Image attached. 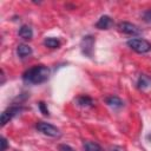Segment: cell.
<instances>
[{
    "label": "cell",
    "instance_id": "obj_1",
    "mask_svg": "<svg viewBox=\"0 0 151 151\" xmlns=\"http://www.w3.org/2000/svg\"><path fill=\"white\" fill-rule=\"evenodd\" d=\"M51 74V70L45 65H35L28 70H26L22 74V80L26 84L38 85L48 80Z\"/></svg>",
    "mask_w": 151,
    "mask_h": 151
},
{
    "label": "cell",
    "instance_id": "obj_2",
    "mask_svg": "<svg viewBox=\"0 0 151 151\" xmlns=\"http://www.w3.org/2000/svg\"><path fill=\"white\" fill-rule=\"evenodd\" d=\"M126 44L131 50H133L137 53H147L151 51V44L145 39L131 38L130 40H127Z\"/></svg>",
    "mask_w": 151,
    "mask_h": 151
},
{
    "label": "cell",
    "instance_id": "obj_3",
    "mask_svg": "<svg viewBox=\"0 0 151 151\" xmlns=\"http://www.w3.org/2000/svg\"><path fill=\"white\" fill-rule=\"evenodd\" d=\"M35 129H37L39 132H41L42 134L48 136V137L55 138V137H59V136H60V130H59L57 126H54V125H52V124H50V123L38 122V123L35 124Z\"/></svg>",
    "mask_w": 151,
    "mask_h": 151
},
{
    "label": "cell",
    "instance_id": "obj_4",
    "mask_svg": "<svg viewBox=\"0 0 151 151\" xmlns=\"http://www.w3.org/2000/svg\"><path fill=\"white\" fill-rule=\"evenodd\" d=\"M93 46H94V38L92 35H85L80 41V50H81V53L85 57L92 58Z\"/></svg>",
    "mask_w": 151,
    "mask_h": 151
},
{
    "label": "cell",
    "instance_id": "obj_5",
    "mask_svg": "<svg viewBox=\"0 0 151 151\" xmlns=\"http://www.w3.org/2000/svg\"><path fill=\"white\" fill-rule=\"evenodd\" d=\"M24 109L21 106H17V105H13V106H9L7 107L2 113H1V126H5L13 117H15L18 113H20Z\"/></svg>",
    "mask_w": 151,
    "mask_h": 151
},
{
    "label": "cell",
    "instance_id": "obj_6",
    "mask_svg": "<svg viewBox=\"0 0 151 151\" xmlns=\"http://www.w3.org/2000/svg\"><path fill=\"white\" fill-rule=\"evenodd\" d=\"M118 28H119L120 32H123L125 34H129V35H139V34H142V29L138 26H136L131 22H127V21L120 22L118 25Z\"/></svg>",
    "mask_w": 151,
    "mask_h": 151
},
{
    "label": "cell",
    "instance_id": "obj_7",
    "mask_svg": "<svg viewBox=\"0 0 151 151\" xmlns=\"http://www.w3.org/2000/svg\"><path fill=\"white\" fill-rule=\"evenodd\" d=\"M113 25V20L109 15H101L99 20L96 22V27L98 29H109Z\"/></svg>",
    "mask_w": 151,
    "mask_h": 151
},
{
    "label": "cell",
    "instance_id": "obj_8",
    "mask_svg": "<svg viewBox=\"0 0 151 151\" xmlns=\"http://www.w3.org/2000/svg\"><path fill=\"white\" fill-rule=\"evenodd\" d=\"M76 103H77V105H79V106H81V107H92V106L94 105V100H93L91 97L85 96V94L79 96V97L76 99Z\"/></svg>",
    "mask_w": 151,
    "mask_h": 151
},
{
    "label": "cell",
    "instance_id": "obj_9",
    "mask_svg": "<svg viewBox=\"0 0 151 151\" xmlns=\"http://www.w3.org/2000/svg\"><path fill=\"white\" fill-rule=\"evenodd\" d=\"M17 54L19 58H27L32 54V48L26 44H19L17 47Z\"/></svg>",
    "mask_w": 151,
    "mask_h": 151
},
{
    "label": "cell",
    "instance_id": "obj_10",
    "mask_svg": "<svg viewBox=\"0 0 151 151\" xmlns=\"http://www.w3.org/2000/svg\"><path fill=\"white\" fill-rule=\"evenodd\" d=\"M105 101H106V104H107L109 106H111V107H113V109H120V107L124 106L123 100H122L119 97H117V96H110V97H107V98L105 99Z\"/></svg>",
    "mask_w": 151,
    "mask_h": 151
},
{
    "label": "cell",
    "instance_id": "obj_11",
    "mask_svg": "<svg viewBox=\"0 0 151 151\" xmlns=\"http://www.w3.org/2000/svg\"><path fill=\"white\" fill-rule=\"evenodd\" d=\"M18 34H19L20 38H22V39H25V40H29V39H32V37H33V31H32V28H31L28 25H22V26L19 28Z\"/></svg>",
    "mask_w": 151,
    "mask_h": 151
},
{
    "label": "cell",
    "instance_id": "obj_12",
    "mask_svg": "<svg viewBox=\"0 0 151 151\" xmlns=\"http://www.w3.org/2000/svg\"><path fill=\"white\" fill-rule=\"evenodd\" d=\"M150 85H151L150 78H149L147 76H145V74H140L139 78H138V81H137V87H138L139 90H145V88H147Z\"/></svg>",
    "mask_w": 151,
    "mask_h": 151
},
{
    "label": "cell",
    "instance_id": "obj_13",
    "mask_svg": "<svg viewBox=\"0 0 151 151\" xmlns=\"http://www.w3.org/2000/svg\"><path fill=\"white\" fill-rule=\"evenodd\" d=\"M84 151H101V147L98 143L96 142H91V140H86L83 144Z\"/></svg>",
    "mask_w": 151,
    "mask_h": 151
},
{
    "label": "cell",
    "instance_id": "obj_14",
    "mask_svg": "<svg viewBox=\"0 0 151 151\" xmlns=\"http://www.w3.org/2000/svg\"><path fill=\"white\" fill-rule=\"evenodd\" d=\"M44 45L48 48H58L60 46V41L59 39L57 38H53V37H48L44 40Z\"/></svg>",
    "mask_w": 151,
    "mask_h": 151
},
{
    "label": "cell",
    "instance_id": "obj_15",
    "mask_svg": "<svg viewBox=\"0 0 151 151\" xmlns=\"http://www.w3.org/2000/svg\"><path fill=\"white\" fill-rule=\"evenodd\" d=\"M38 107H39V110L41 111V113L44 116H50V111H48V109H47V106H46V104L44 101H39L38 103Z\"/></svg>",
    "mask_w": 151,
    "mask_h": 151
},
{
    "label": "cell",
    "instance_id": "obj_16",
    "mask_svg": "<svg viewBox=\"0 0 151 151\" xmlns=\"http://www.w3.org/2000/svg\"><path fill=\"white\" fill-rule=\"evenodd\" d=\"M143 19H144L145 22L151 24V8L147 9V11H145V12L143 13Z\"/></svg>",
    "mask_w": 151,
    "mask_h": 151
},
{
    "label": "cell",
    "instance_id": "obj_17",
    "mask_svg": "<svg viewBox=\"0 0 151 151\" xmlns=\"http://www.w3.org/2000/svg\"><path fill=\"white\" fill-rule=\"evenodd\" d=\"M59 151H76L72 146L67 145V144H60L59 145Z\"/></svg>",
    "mask_w": 151,
    "mask_h": 151
},
{
    "label": "cell",
    "instance_id": "obj_18",
    "mask_svg": "<svg viewBox=\"0 0 151 151\" xmlns=\"http://www.w3.org/2000/svg\"><path fill=\"white\" fill-rule=\"evenodd\" d=\"M0 144H1L0 151H5V150L7 149V146H8V143H7V140H6L5 137H1V138H0Z\"/></svg>",
    "mask_w": 151,
    "mask_h": 151
},
{
    "label": "cell",
    "instance_id": "obj_19",
    "mask_svg": "<svg viewBox=\"0 0 151 151\" xmlns=\"http://www.w3.org/2000/svg\"><path fill=\"white\" fill-rule=\"evenodd\" d=\"M110 151H124L122 147H113V149H111Z\"/></svg>",
    "mask_w": 151,
    "mask_h": 151
},
{
    "label": "cell",
    "instance_id": "obj_20",
    "mask_svg": "<svg viewBox=\"0 0 151 151\" xmlns=\"http://www.w3.org/2000/svg\"><path fill=\"white\" fill-rule=\"evenodd\" d=\"M146 138H147L149 140H151V134H147V136H146Z\"/></svg>",
    "mask_w": 151,
    "mask_h": 151
}]
</instances>
